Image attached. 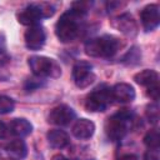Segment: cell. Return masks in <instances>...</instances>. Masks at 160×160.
<instances>
[{
  "label": "cell",
  "mask_w": 160,
  "mask_h": 160,
  "mask_svg": "<svg viewBox=\"0 0 160 160\" xmlns=\"http://www.w3.org/2000/svg\"><path fill=\"white\" fill-rule=\"evenodd\" d=\"M36 4H38V6H39V9H40V11H41L44 19H45V18H50V16L54 15V12H55V6H54L52 4H50V2H36Z\"/></svg>",
  "instance_id": "44dd1931"
},
{
  "label": "cell",
  "mask_w": 160,
  "mask_h": 160,
  "mask_svg": "<svg viewBox=\"0 0 160 160\" xmlns=\"http://www.w3.org/2000/svg\"><path fill=\"white\" fill-rule=\"evenodd\" d=\"M51 160H74V159H69V158H66V156H64V155L58 154V155H54Z\"/></svg>",
  "instance_id": "484cf974"
},
{
  "label": "cell",
  "mask_w": 160,
  "mask_h": 160,
  "mask_svg": "<svg viewBox=\"0 0 160 160\" xmlns=\"http://www.w3.org/2000/svg\"><path fill=\"white\" fill-rule=\"evenodd\" d=\"M46 139H48L49 145L55 149H64L70 144V138L68 132H65L64 130H59V129L50 130L46 134Z\"/></svg>",
  "instance_id": "9a60e30c"
},
{
  "label": "cell",
  "mask_w": 160,
  "mask_h": 160,
  "mask_svg": "<svg viewBox=\"0 0 160 160\" xmlns=\"http://www.w3.org/2000/svg\"><path fill=\"white\" fill-rule=\"evenodd\" d=\"M4 150L6 151V154L10 158L16 159V160H21L28 155L26 144L21 139H16V140H12V141L5 144L4 145Z\"/></svg>",
  "instance_id": "2e32d148"
},
{
  "label": "cell",
  "mask_w": 160,
  "mask_h": 160,
  "mask_svg": "<svg viewBox=\"0 0 160 160\" xmlns=\"http://www.w3.org/2000/svg\"><path fill=\"white\" fill-rule=\"evenodd\" d=\"M41 19H44V18H42V14L39 9L38 4H30L25 9H22V11H20L18 14V21L21 25H25L29 28L38 25V22Z\"/></svg>",
  "instance_id": "7c38bea8"
},
{
  "label": "cell",
  "mask_w": 160,
  "mask_h": 160,
  "mask_svg": "<svg viewBox=\"0 0 160 160\" xmlns=\"http://www.w3.org/2000/svg\"><path fill=\"white\" fill-rule=\"evenodd\" d=\"M9 130L12 135H15L18 138H24V136H28L32 131V125L29 120H26L24 118H16V119L11 120V122L9 125Z\"/></svg>",
  "instance_id": "e0dca14e"
},
{
  "label": "cell",
  "mask_w": 160,
  "mask_h": 160,
  "mask_svg": "<svg viewBox=\"0 0 160 160\" xmlns=\"http://www.w3.org/2000/svg\"><path fill=\"white\" fill-rule=\"evenodd\" d=\"M144 144L146 145L148 149H159V145H160L159 131L155 129L148 131L146 135L144 136Z\"/></svg>",
  "instance_id": "ac0fdd59"
},
{
  "label": "cell",
  "mask_w": 160,
  "mask_h": 160,
  "mask_svg": "<svg viewBox=\"0 0 160 160\" xmlns=\"http://www.w3.org/2000/svg\"><path fill=\"white\" fill-rule=\"evenodd\" d=\"M144 160H160L159 149H149L144 155Z\"/></svg>",
  "instance_id": "603a6c76"
},
{
  "label": "cell",
  "mask_w": 160,
  "mask_h": 160,
  "mask_svg": "<svg viewBox=\"0 0 160 160\" xmlns=\"http://www.w3.org/2000/svg\"><path fill=\"white\" fill-rule=\"evenodd\" d=\"M0 158H1V156H0Z\"/></svg>",
  "instance_id": "4316f807"
},
{
  "label": "cell",
  "mask_w": 160,
  "mask_h": 160,
  "mask_svg": "<svg viewBox=\"0 0 160 160\" xmlns=\"http://www.w3.org/2000/svg\"><path fill=\"white\" fill-rule=\"evenodd\" d=\"M136 84L146 88V90L159 88V74L152 69H145L134 75Z\"/></svg>",
  "instance_id": "5bb4252c"
},
{
  "label": "cell",
  "mask_w": 160,
  "mask_h": 160,
  "mask_svg": "<svg viewBox=\"0 0 160 160\" xmlns=\"http://www.w3.org/2000/svg\"><path fill=\"white\" fill-rule=\"evenodd\" d=\"M75 119V111L68 105H58L49 112L48 121L52 125L66 126Z\"/></svg>",
  "instance_id": "52a82bcc"
},
{
  "label": "cell",
  "mask_w": 160,
  "mask_h": 160,
  "mask_svg": "<svg viewBox=\"0 0 160 160\" xmlns=\"http://www.w3.org/2000/svg\"><path fill=\"white\" fill-rule=\"evenodd\" d=\"M72 80L75 85L80 89L90 86L95 81V74L92 71V65L86 61H79L72 68Z\"/></svg>",
  "instance_id": "8992f818"
},
{
  "label": "cell",
  "mask_w": 160,
  "mask_h": 160,
  "mask_svg": "<svg viewBox=\"0 0 160 160\" xmlns=\"http://www.w3.org/2000/svg\"><path fill=\"white\" fill-rule=\"evenodd\" d=\"M82 16L75 14L72 10L65 11L55 24V35L61 42H70L75 40L80 32V20Z\"/></svg>",
  "instance_id": "7a4b0ae2"
},
{
  "label": "cell",
  "mask_w": 160,
  "mask_h": 160,
  "mask_svg": "<svg viewBox=\"0 0 160 160\" xmlns=\"http://www.w3.org/2000/svg\"><path fill=\"white\" fill-rule=\"evenodd\" d=\"M28 65L36 78H59L61 75V68L60 65L51 58L48 56H39L32 55L28 59Z\"/></svg>",
  "instance_id": "277c9868"
},
{
  "label": "cell",
  "mask_w": 160,
  "mask_h": 160,
  "mask_svg": "<svg viewBox=\"0 0 160 160\" xmlns=\"http://www.w3.org/2000/svg\"><path fill=\"white\" fill-rule=\"evenodd\" d=\"M121 41L114 35H102L89 39L85 42V54L91 58H112L121 48Z\"/></svg>",
  "instance_id": "6da1fadb"
},
{
  "label": "cell",
  "mask_w": 160,
  "mask_h": 160,
  "mask_svg": "<svg viewBox=\"0 0 160 160\" xmlns=\"http://www.w3.org/2000/svg\"><path fill=\"white\" fill-rule=\"evenodd\" d=\"M145 114H146V118H148L149 122L156 124L159 121V105H158V101H154V102L149 104L146 106Z\"/></svg>",
  "instance_id": "ffe728a7"
},
{
  "label": "cell",
  "mask_w": 160,
  "mask_h": 160,
  "mask_svg": "<svg viewBox=\"0 0 160 160\" xmlns=\"http://www.w3.org/2000/svg\"><path fill=\"white\" fill-rule=\"evenodd\" d=\"M111 99L118 102H131L135 99V89L126 82H118L112 88H110Z\"/></svg>",
  "instance_id": "8fae6325"
},
{
  "label": "cell",
  "mask_w": 160,
  "mask_h": 160,
  "mask_svg": "<svg viewBox=\"0 0 160 160\" xmlns=\"http://www.w3.org/2000/svg\"><path fill=\"white\" fill-rule=\"evenodd\" d=\"M140 20L146 32L155 30L160 24V11L158 4L146 5L140 12Z\"/></svg>",
  "instance_id": "ba28073f"
},
{
  "label": "cell",
  "mask_w": 160,
  "mask_h": 160,
  "mask_svg": "<svg viewBox=\"0 0 160 160\" xmlns=\"http://www.w3.org/2000/svg\"><path fill=\"white\" fill-rule=\"evenodd\" d=\"M24 40H25V45L28 49L30 50L41 49L46 40V34H45L44 28H41L40 25L30 26L24 34Z\"/></svg>",
  "instance_id": "9c48e42d"
},
{
  "label": "cell",
  "mask_w": 160,
  "mask_h": 160,
  "mask_svg": "<svg viewBox=\"0 0 160 160\" xmlns=\"http://www.w3.org/2000/svg\"><path fill=\"white\" fill-rule=\"evenodd\" d=\"M111 100L112 99L110 94V88L102 85L96 88L88 95L85 100V109L90 112H101L108 108Z\"/></svg>",
  "instance_id": "5b68a950"
},
{
  "label": "cell",
  "mask_w": 160,
  "mask_h": 160,
  "mask_svg": "<svg viewBox=\"0 0 160 160\" xmlns=\"http://www.w3.org/2000/svg\"><path fill=\"white\" fill-rule=\"evenodd\" d=\"M44 85V80L41 78H31V79H28L26 80V84H25V89L26 90H35L38 88H41Z\"/></svg>",
  "instance_id": "7402d4cb"
},
{
  "label": "cell",
  "mask_w": 160,
  "mask_h": 160,
  "mask_svg": "<svg viewBox=\"0 0 160 160\" xmlns=\"http://www.w3.org/2000/svg\"><path fill=\"white\" fill-rule=\"evenodd\" d=\"M71 132L76 139H80V140L90 139L95 132V124L91 120L85 119V118L84 119H79L72 125Z\"/></svg>",
  "instance_id": "4fadbf2b"
},
{
  "label": "cell",
  "mask_w": 160,
  "mask_h": 160,
  "mask_svg": "<svg viewBox=\"0 0 160 160\" xmlns=\"http://www.w3.org/2000/svg\"><path fill=\"white\" fill-rule=\"evenodd\" d=\"M6 132H8V126H6V124L0 120V139H4L5 135H6Z\"/></svg>",
  "instance_id": "cb8c5ba5"
},
{
  "label": "cell",
  "mask_w": 160,
  "mask_h": 160,
  "mask_svg": "<svg viewBox=\"0 0 160 160\" xmlns=\"http://www.w3.org/2000/svg\"><path fill=\"white\" fill-rule=\"evenodd\" d=\"M132 114L130 111L121 110L111 115L105 122V132L111 141L121 140L131 129Z\"/></svg>",
  "instance_id": "3957f363"
},
{
  "label": "cell",
  "mask_w": 160,
  "mask_h": 160,
  "mask_svg": "<svg viewBox=\"0 0 160 160\" xmlns=\"http://www.w3.org/2000/svg\"><path fill=\"white\" fill-rule=\"evenodd\" d=\"M112 25L120 32H122L124 35H126L129 38H134L138 34V24L134 20V18L128 12L116 16L112 20Z\"/></svg>",
  "instance_id": "30bf717a"
},
{
  "label": "cell",
  "mask_w": 160,
  "mask_h": 160,
  "mask_svg": "<svg viewBox=\"0 0 160 160\" xmlns=\"http://www.w3.org/2000/svg\"><path fill=\"white\" fill-rule=\"evenodd\" d=\"M15 109V101L6 96V95H0V115L10 114Z\"/></svg>",
  "instance_id": "d6986e66"
},
{
  "label": "cell",
  "mask_w": 160,
  "mask_h": 160,
  "mask_svg": "<svg viewBox=\"0 0 160 160\" xmlns=\"http://www.w3.org/2000/svg\"><path fill=\"white\" fill-rule=\"evenodd\" d=\"M118 160H139V159H138V156L134 155V154H125V155L120 156Z\"/></svg>",
  "instance_id": "d4e9b609"
}]
</instances>
